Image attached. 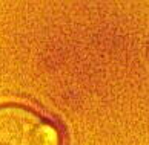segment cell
<instances>
[{"instance_id": "obj_1", "label": "cell", "mask_w": 149, "mask_h": 145, "mask_svg": "<svg viewBox=\"0 0 149 145\" xmlns=\"http://www.w3.org/2000/svg\"><path fill=\"white\" fill-rule=\"evenodd\" d=\"M0 145H63L60 128L26 104L0 102Z\"/></svg>"}]
</instances>
